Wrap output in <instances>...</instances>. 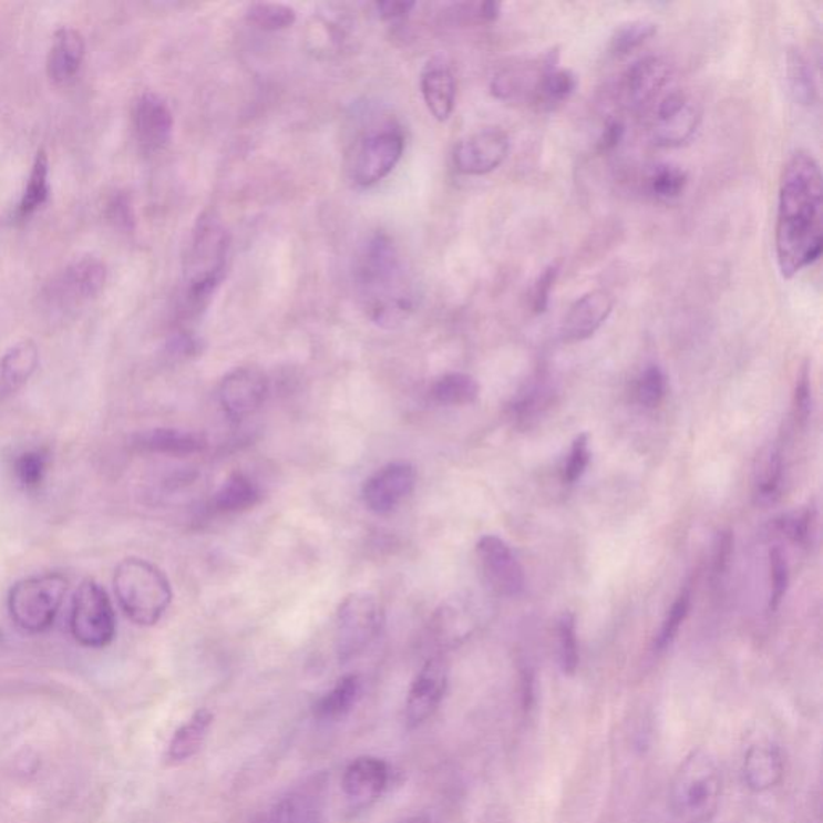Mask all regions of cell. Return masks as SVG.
I'll use <instances>...</instances> for the list:
<instances>
[{
    "label": "cell",
    "instance_id": "obj_1",
    "mask_svg": "<svg viewBox=\"0 0 823 823\" xmlns=\"http://www.w3.org/2000/svg\"><path fill=\"white\" fill-rule=\"evenodd\" d=\"M822 223L821 165L811 153H794L783 167L776 209L775 256L783 279H793L821 258Z\"/></svg>",
    "mask_w": 823,
    "mask_h": 823
},
{
    "label": "cell",
    "instance_id": "obj_2",
    "mask_svg": "<svg viewBox=\"0 0 823 823\" xmlns=\"http://www.w3.org/2000/svg\"><path fill=\"white\" fill-rule=\"evenodd\" d=\"M354 290L367 319L381 329H399L419 308V288L411 270L384 232L370 235L359 248Z\"/></svg>",
    "mask_w": 823,
    "mask_h": 823
},
{
    "label": "cell",
    "instance_id": "obj_3",
    "mask_svg": "<svg viewBox=\"0 0 823 823\" xmlns=\"http://www.w3.org/2000/svg\"><path fill=\"white\" fill-rule=\"evenodd\" d=\"M229 256L230 235L226 227L213 215L199 217L185 261L181 309L184 319H195L208 308L226 277Z\"/></svg>",
    "mask_w": 823,
    "mask_h": 823
},
{
    "label": "cell",
    "instance_id": "obj_4",
    "mask_svg": "<svg viewBox=\"0 0 823 823\" xmlns=\"http://www.w3.org/2000/svg\"><path fill=\"white\" fill-rule=\"evenodd\" d=\"M113 589L124 615L134 625L152 627L165 616L173 589L165 573L144 558H124L113 575Z\"/></svg>",
    "mask_w": 823,
    "mask_h": 823
},
{
    "label": "cell",
    "instance_id": "obj_5",
    "mask_svg": "<svg viewBox=\"0 0 823 823\" xmlns=\"http://www.w3.org/2000/svg\"><path fill=\"white\" fill-rule=\"evenodd\" d=\"M722 794L718 762L703 750L692 751L671 783V807L682 823H711Z\"/></svg>",
    "mask_w": 823,
    "mask_h": 823
},
{
    "label": "cell",
    "instance_id": "obj_6",
    "mask_svg": "<svg viewBox=\"0 0 823 823\" xmlns=\"http://www.w3.org/2000/svg\"><path fill=\"white\" fill-rule=\"evenodd\" d=\"M70 589V580L62 573L24 577L18 580L7 597L10 619L28 634L48 632Z\"/></svg>",
    "mask_w": 823,
    "mask_h": 823
},
{
    "label": "cell",
    "instance_id": "obj_7",
    "mask_svg": "<svg viewBox=\"0 0 823 823\" xmlns=\"http://www.w3.org/2000/svg\"><path fill=\"white\" fill-rule=\"evenodd\" d=\"M70 629L74 640L85 648H105L116 637V613L109 594L94 579L78 587L71 607Z\"/></svg>",
    "mask_w": 823,
    "mask_h": 823
},
{
    "label": "cell",
    "instance_id": "obj_8",
    "mask_svg": "<svg viewBox=\"0 0 823 823\" xmlns=\"http://www.w3.org/2000/svg\"><path fill=\"white\" fill-rule=\"evenodd\" d=\"M384 616L379 598L370 593L349 594L337 613V654L341 662L362 655L379 637Z\"/></svg>",
    "mask_w": 823,
    "mask_h": 823
},
{
    "label": "cell",
    "instance_id": "obj_9",
    "mask_svg": "<svg viewBox=\"0 0 823 823\" xmlns=\"http://www.w3.org/2000/svg\"><path fill=\"white\" fill-rule=\"evenodd\" d=\"M405 148L402 131L393 123L367 132L356 144L349 163L351 179L359 187H372L393 173Z\"/></svg>",
    "mask_w": 823,
    "mask_h": 823
},
{
    "label": "cell",
    "instance_id": "obj_10",
    "mask_svg": "<svg viewBox=\"0 0 823 823\" xmlns=\"http://www.w3.org/2000/svg\"><path fill=\"white\" fill-rule=\"evenodd\" d=\"M703 110L686 92H669L659 100L651 121V141L658 147L676 148L687 144L700 127Z\"/></svg>",
    "mask_w": 823,
    "mask_h": 823
},
{
    "label": "cell",
    "instance_id": "obj_11",
    "mask_svg": "<svg viewBox=\"0 0 823 823\" xmlns=\"http://www.w3.org/2000/svg\"><path fill=\"white\" fill-rule=\"evenodd\" d=\"M106 266L95 256H81L68 264L59 277L50 284L49 302L60 309L74 308L97 298L106 284Z\"/></svg>",
    "mask_w": 823,
    "mask_h": 823
},
{
    "label": "cell",
    "instance_id": "obj_12",
    "mask_svg": "<svg viewBox=\"0 0 823 823\" xmlns=\"http://www.w3.org/2000/svg\"><path fill=\"white\" fill-rule=\"evenodd\" d=\"M558 50H551L537 59L501 68L491 81V92L504 102L534 103L545 74L558 66Z\"/></svg>",
    "mask_w": 823,
    "mask_h": 823
},
{
    "label": "cell",
    "instance_id": "obj_13",
    "mask_svg": "<svg viewBox=\"0 0 823 823\" xmlns=\"http://www.w3.org/2000/svg\"><path fill=\"white\" fill-rule=\"evenodd\" d=\"M511 138L498 127H486L462 138L454 150V165L465 176H486L507 160Z\"/></svg>",
    "mask_w": 823,
    "mask_h": 823
},
{
    "label": "cell",
    "instance_id": "obj_14",
    "mask_svg": "<svg viewBox=\"0 0 823 823\" xmlns=\"http://www.w3.org/2000/svg\"><path fill=\"white\" fill-rule=\"evenodd\" d=\"M476 555L483 575L495 593L518 597L525 590V572L504 539L486 534L477 541Z\"/></svg>",
    "mask_w": 823,
    "mask_h": 823
},
{
    "label": "cell",
    "instance_id": "obj_15",
    "mask_svg": "<svg viewBox=\"0 0 823 823\" xmlns=\"http://www.w3.org/2000/svg\"><path fill=\"white\" fill-rule=\"evenodd\" d=\"M415 484V466L408 462L390 463L373 473L363 484V504L377 515H387L412 494Z\"/></svg>",
    "mask_w": 823,
    "mask_h": 823
},
{
    "label": "cell",
    "instance_id": "obj_16",
    "mask_svg": "<svg viewBox=\"0 0 823 823\" xmlns=\"http://www.w3.org/2000/svg\"><path fill=\"white\" fill-rule=\"evenodd\" d=\"M269 394V380L256 367H240L224 377L219 401L224 412L234 420L247 419L264 404Z\"/></svg>",
    "mask_w": 823,
    "mask_h": 823
},
{
    "label": "cell",
    "instance_id": "obj_17",
    "mask_svg": "<svg viewBox=\"0 0 823 823\" xmlns=\"http://www.w3.org/2000/svg\"><path fill=\"white\" fill-rule=\"evenodd\" d=\"M447 689V668L441 658H430L413 679L405 703V722L416 729L438 711Z\"/></svg>",
    "mask_w": 823,
    "mask_h": 823
},
{
    "label": "cell",
    "instance_id": "obj_18",
    "mask_svg": "<svg viewBox=\"0 0 823 823\" xmlns=\"http://www.w3.org/2000/svg\"><path fill=\"white\" fill-rule=\"evenodd\" d=\"M671 66L659 56H644L627 68L619 83V100L629 110L644 109L671 80Z\"/></svg>",
    "mask_w": 823,
    "mask_h": 823
},
{
    "label": "cell",
    "instance_id": "obj_19",
    "mask_svg": "<svg viewBox=\"0 0 823 823\" xmlns=\"http://www.w3.org/2000/svg\"><path fill=\"white\" fill-rule=\"evenodd\" d=\"M132 124L138 145L147 153L165 148L173 137V112L166 100L153 92H145L135 102Z\"/></svg>",
    "mask_w": 823,
    "mask_h": 823
},
{
    "label": "cell",
    "instance_id": "obj_20",
    "mask_svg": "<svg viewBox=\"0 0 823 823\" xmlns=\"http://www.w3.org/2000/svg\"><path fill=\"white\" fill-rule=\"evenodd\" d=\"M611 295L605 290H593L573 302L562 322V338L566 343L589 340L611 316Z\"/></svg>",
    "mask_w": 823,
    "mask_h": 823
},
{
    "label": "cell",
    "instance_id": "obj_21",
    "mask_svg": "<svg viewBox=\"0 0 823 823\" xmlns=\"http://www.w3.org/2000/svg\"><path fill=\"white\" fill-rule=\"evenodd\" d=\"M390 780V769L384 761L373 757L354 759L344 771L341 786L356 806H369L379 800Z\"/></svg>",
    "mask_w": 823,
    "mask_h": 823
},
{
    "label": "cell",
    "instance_id": "obj_22",
    "mask_svg": "<svg viewBox=\"0 0 823 823\" xmlns=\"http://www.w3.org/2000/svg\"><path fill=\"white\" fill-rule=\"evenodd\" d=\"M423 100L431 115L444 123L452 116L457 99V83L454 71L443 59H433L423 68L420 78Z\"/></svg>",
    "mask_w": 823,
    "mask_h": 823
},
{
    "label": "cell",
    "instance_id": "obj_23",
    "mask_svg": "<svg viewBox=\"0 0 823 823\" xmlns=\"http://www.w3.org/2000/svg\"><path fill=\"white\" fill-rule=\"evenodd\" d=\"M85 56L83 34L74 28L63 27L53 34L48 56V74L55 84H68L78 76Z\"/></svg>",
    "mask_w": 823,
    "mask_h": 823
},
{
    "label": "cell",
    "instance_id": "obj_24",
    "mask_svg": "<svg viewBox=\"0 0 823 823\" xmlns=\"http://www.w3.org/2000/svg\"><path fill=\"white\" fill-rule=\"evenodd\" d=\"M783 771H785L783 757L774 744H753L744 757V783L757 793H764L779 785L783 779Z\"/></svg>",
    "mask_w": 823,
    "mask_h": 823
},
{
    "label": "cell",
    "instance_id": "obj_25",
    "mask_svg": "<svg viewBox=\"0 0 823 823\" xmlns=\"http://www.w3.org/2000/svg\"><path fill=\"white\" fill-rule=\"evenodd\" d=\"M134 447L145 454L187 457V455L202 452L206 447V441L202 434L192 433V431L155 429L137 434Z\"/></svg>",
    "mask_w": 823,
    "mask_h": 823
},
{
    "label": "cell",
    "instance_id": "obj_26",
    "mask_svg": "<svg viewBox=\"0 0 823 823\" xmlns=\"http://www.w3.org/2000/svg\"><path fill=\"white\" fill-rule=\"evenodd\" d=\"M39 367V348L33 340H21L0 358V395L17 393Z\"/></svg>",
    "mask_w": 823,
    "mask_h": 823
},
{
    "label": "cell",
    "instance_id": "obj_27",
    "mask_svg": "<svg viewBox=\"0 0 823 823\" xmlns=\"http://www.w3.org/2000/svg\"><path fill=\"white\" fill-rule=\"evenodd\" d=\"M783 455L779 445H769L758 457L753 476V498L759 507L774 505L782 494Z\"/></svg>",
    "mask_w": 823,
    "mask_h": 823
},
{
    "label": "cell",
    "instance_id": "obj_28",
    "mask_svg": "<svg viewBox=\"0 0 823 823\" xmlns=\"http://www.w3.org/2000/svg\"><path fill=\"white\" fill-rule=\"evenodd\" d=\"M213 719H215V716L208 709H198L197 712H194L192 718L176 730L169 744H167L166 761L169 764H181V762L194 758L202 750L203 743L208 737Z\"/></svg>",
    "mask_w": 823,
    "mask_h": 823
},
{
    "label": "cell",
    "instance_id": "obj_29",
    "mask_svg": "<svg viewBox=\"0 0 823 823\" xmlns=\"http://www.w3.org/2000/svg\"><path fill=\"white\" fill-rule=\"evenodd\" d=\"M475 598L473 595L459 594L438 609L434 618L438 619L440 629L451 636L449 639H462L476 629L483 609Z\"/></svg>",
    "mask_w": 823,
    "mask_h": 823
},
{
    "label": "cell",
    "instance_id": "obj_30",
    "mask_svg": "<svg viewBox=\"0 0 823 823\" xmlns=\"http://www.w3.org/2000/svg\"><path fill=\"white\" fill-rule=\"evenodd\" d=\"M359 695H361V679H359V676L341 677L337 686L313 704V716L319 721H340L354 708Z\"/></svg>",
    "mask_w": 823,
    "mask_h": 823
},
{
    "label": "cell",
    "instance_id": "obj_31",
    "mask_svg": "<svg viewBox=\"0 0 823 823\" xmlns=\"http://www.w3.org/2000/svg\"><path fill=\"white\" fill-rule=\"evenodd\" d=\"M49 155L44 148H39L35 153L33 167H31L30 177H28L27 187L18 203L16 219L24 220L34 215L41 206L48 203L50 195L49 182Z\"/></svg>",
    "mask_w": 823,
    "mask_h": 823
},
{
    "label": "cell",
    "instance_id": "obj_32",
    "mask_svg": "<svg viewBox=\"0 0 823 823\" xmlns=\"http://www.w3.org/2000/svg\"><path fill=\"white\" fill-rule=\"evenodd\" d=\"M261 501V491L251 477L244 473H234L224 481L215 495L217 512L238 513L256 507Z\"/></svg>",
    "mask_w": 823,
    "mask_h": 823
},
{
    "label": "cell",
    "instance_id": "obj_33",
    "mask_svg": "<svg viewBox=\"0 0 823 823\" xmlns=\"http://www.w3.org/2000/svg\"><path fill=\"white\" fill-rule=\"evenodd\" d=\"M50 463V452L45 447H28L18 452L12 459L13 480L21 490L38 491L48 480Z\"/></svg>",
    "mask_w": 823,
    "mask_h": 823
},
{
    "label": "cell",
    "instance_id": "obj_34",
    "mask_svg": "<svg viewBox=\"0 0 823 823\" xmlns=\"http://www.w3.org/2000/svg\"><path fill=\"white\" fill-rule=\"evenodd\" d=\"M786 81L794 102L803 106H811L817 102V80L811 63L801 50L791 49L786 53Z\"/></svg>",
    "mask_w": 823,
    "mask_h": 823
},
{
    "label": "cell",
    "instance_id": "obj_35",
    "mask_svg": "<svg viewBox=\"0 0 823 823\" xmlns=\"http://www.w3.org/2000/svg\"><path fill=\"white\" fill-rule=\"evenodd\" d=\"M480 395V384L469 373H445L431 387V398L441 405H469Z\"/></svg>",
    "mask_w": 823,
    "mask_h": 823
},
{
    "label": "cell",
    "instance_id": "obj_36",
    "mask_svg": "<svg viewBox=\"0 0 823 823\" xmlns=\"http://www.w3.org/2000/svg\"><path fill=\"white\" fill-rule=\"evenodd\" d=\"M259 823H320V807L312 794L294 793L280 800Z\"/></svg>",
    "mask_w": 823,
    "mask_h": 823
},
{
    "label": "cell",
    "instance_id": "obj_37",
    "mask_svg": "<svg viewBox=\"0 0 823 823\" xmlns=\"http://www.w3.org/2000/svg\"><path fill=\"white\" fill-rule=\"evenodd\" d=\"M576 88L577 78L573 71L560 66L552 68L539 85L534 105L545 112H551L568 102L569 97L575 94Z\"/></svg>",
    "mask_w": 823,
    "mask_h": 823
},
{
    "label": "cell",
    "instance_id": "obj_38",
    "mask_svg": "<svg viewBox=\"0 0 823 823\" xmlns=\"http://www.w3.org/2000/svg\"><path fill=\"white\" fill-rule=\"evenodd\" d=\"M689 185V176L682 167L675 165H657L651 167L645 179L648 195L659 202H672L682 197Z\"/></svg>",
    "mask_w": 823,
    "mask_h": 823
},
{
    "label": "cell",
    "instance_id": "obj_39",
    "mask_svg": "<svg viewBox=\"0 0 823 823\" xmlns=\"http://www.w3.org/2000/svg\"><path fill=\"white\" fill-rule=\"evenodd\" d=\"M658 33V24L648 20L629 21L621 24L611 35L609 50L613 55L625 56L630 52L642 48L645 42L650 41Z\"/></svg>",
    "mask_w": 823,
    "mask_h": 823
},
{
    "label": "cell",
    "instance_id": "obj_40",
    "mask_svg": "<svg viewBox=\"0 0 823 823\" xmlns=\"http://www.w3.org/2000/svg\"><path fill=\"white\" fill-rule=\"evenodd\" d=\"M249 23L263 31H281L291 28L297 21L294 7L285 3L259 2L248 7Z\"/></svg>",
    "mask_w": 823,
    "mask_h": 823
},
{
    "label": "cell",
    "instance_id": "obj_41",
    "mask_svg": "<svg viewBox=\"0 0 823 823\" xmlns=\"http://www.w3.org/2000/svg\"><path fill=\"white\" fill-rule=\"evenodd\" d=\"M815 525H817V511H815L814 505H809L801 511L783 513L775 519L776 529L796 545L811 544Z\"/></svg>",
    "mask_w": 823,
    "mask_h": 823
},
{
    "label": "cell",
    "instance_id": "obj_42",
    "mask_svg": "<svg viewBox=\"0 0 823 823\" xmlns=\"http://www.w3.org/2000/svg\"><path fill=\"white\" fill-rule=\"evenodd\" d=\"M690 607H692V587L686 586V589L679 594L672 607L669 608L665 621H662L657 639L658 650H665V648H668L669 645L675 642L680 627H682L687 616H689Z\"/></svg>",
    "mask_w": 823,
    "mask_h": 823
},
{
    "label": "cell",
    "instance_id": "obj_43",
    "mask_svg": "<svg viewBox=\"0 0 823 823\" xmlns=\"http://www.w3.org/2000/svg\"><path fill=\"white\" fill-rule=\"evenodd\" d=\"M558 655H560V665L565 675H573L579 662V651H577L576 636V616L573 613L565 611L558 619Z\"/></svg>",
    "mask_w": 823,
    "mask_h": 823
},
{
    "label": "cell",
    "instance_id": "obj_44",
    "mask_svg": "<svg viewBox=\"0 0 823 823\" xmlns=\"http://www.w3.org/2000/svg\"><path fill=\"white\" fill-rule=\"evenodd\" d=\"M769 568H771V597H769V608L776 611L785 598L790 584V566L786 560L785 552L780 545L769 551Z\"/></svg>",
    "mask_w": 823,
    "mask_h": 823
},
{
    "label": "cell",
    "instance_id": "obj_45",
    "mask_svg": "<svg viewBox=\"0 0 823 823\" xmlns=\"http://www.w3.org/2000/svg\"><path fill=\"white\" fill-rule=\"evenodd\" d=\"M668 390V379L661 367L648 366L637 383V399L647 409L658 408Z\"/></svg>",
    "mask_w": 823,
    "mask_h": 823
},
{
    "label": "cell",
    "instance_id": "obj_46",
    "mask_svg": "<svg viewBox=\"0 0 823 823\" xmlns=\"http://www.w3.org/2000/svg\"><path fill=\"white\" fill-rule=\"evenodd\" d=\"M106 223L117 232L131 234L135 229V213L131 195L127 192H116L105 206Z\"/></svg>",
    "mask_w": 823,
    "mask_h": 823
},
{
    "label": "cell",
    "instance_id": "obj_47",
    "mask_svg": "<svg viewBox=\"0 0 823 823\" xmlns=\"http://www.w3.org/2000/svg\"><path fill=\"white\" fill-rule=\"evenodd\" d=\"M558 274H560L558 264H551V266L545 267L543 274L534 281L529 298L531 309H533L534 313H544L547 311L548 305H551L552 290H554L555 284H557Z\"/></svg>",
    "mask_w": 823,
    "mask_h": 823
},
{
    "label": "cell",
    "instance_id": "obj_48",
    "mask_svg": "<svg viewBox=\"0 0 823 823\" xmlns=\"http://www.w3.org/2000/svg\"><path fill=\"white\" fill-rule=\"evenodd\" d=\"M590 462L589 434L583 433L576 438L575 443L569 451L568 462L563 470V480L565 483H576L586 473Z\"/></svg>",
    "mask_w": 823,
    "mask_h": 823
},
{
    "label": "cell",
    "instance_id": "obj_49",
    "mask_svg": "<svg viewBox=\"0 0 823 823\" xmlns=\"http://www.w3.org/2000/svg\"><path fill=\"white\" fill-rule=\"evenodd\" d=\"M794 420L798 425L806 426L809 416L812 413V384H811V370L809 366L801 369L800 376H798L796 388H794L793 398Z\"/></svg>",
    "mask_w": 823,
    "mask_h": 823
},
{
    "label": "cell",
    "instance_id": "obj_50",
    "mask_svg": "<svg viewBox=\"0 0 823 823\" xmlns=\"http://www.w3.org/2000/svg\"><path fill=\"white\" fill-rule=\"evenodd\" d=\"M733 537L730 531L718 534L716 539L714 554H712V575L721 577L726 575L729 568L730 558H732Z\"/></svg>",
    "mask_w": 823,
    "mask_h": 823
},
{
    "label": "cell",
    "instance_id": "obj_51",
    "mask_svg": "<svg viewBox=\"0 0 823 823\" xmlns=\"http://www.w3.org/2000/svg\"><path fill=\"white\" fill-rule=\"evenodd\" d=\"M626 135V126L623 121L619 120H613L609 121L607 126H605L604 132H601L600 138H598L597 142V150L600 153H608L611 152V150H615L618 147L619 144H621L623 138H625Z\"/></svg>",
    "mask_w": 823,
    "mask_h": 823
},
{
    "label": "cell",
    "instance_id": "obj_52",
    "mask_svg": "<svg viewBox=\"0 0 823 823\" xmlns=\"http://www.w3.org/2000/svg\"><path fill=\"white\" fill-rule=\"evenodd\" d=\"M415 2H399V0H388V2L377 3L380 17L384 20L395 21L409 17L415 9Z\"/></svg>",
    "mask_w": 823,
    "mask_h": 823
},
{
    "label": "cell",
    "instance_id": "obj_53",
    "mask_svg": "<svg viewBox=\"0 0 823 823\" xmlns=\"http://www.w3.org/2000/svg\"><path fill=\"white\" fill-rule=\"evenodd\" d=\"M399 823H431L429 817L425 815H415V817L405 819V821Z\"/></svg>",
    "mask_w": 823,
    "mask_h": 823
}]
</instances>
